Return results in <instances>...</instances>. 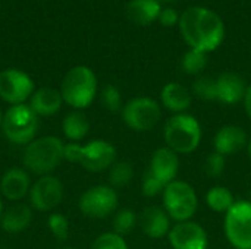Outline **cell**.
<instances>
[{
  "mask_svg": "<svg viewBox=\"0 0 251 249\" xmlns=\"http://www.w3.org/2000/svg\"><path fill=\"white\" fill-rule=\"evenodd\" d=\"M163 204L169 217L188 222L197 210V195L187 182L174 181L163 191Z\"/></svg>",
  "mask_w": 251,
  "mask_h": 249,
  "instance_id": "cell-7",
  "label": "cell"
},
{
  "mask_svg": "<svg viewBox=\"0 0 251 249\" xmlns=\"http://www.w3.org/2000/svg\"><path fill=\"white\" fill-rule=\"evenodd\" d=\"M141 191H143V195H146V197H156L157 194L165 191V186L147 169L144 172V176L141 181Z\"/></svg>",
  "mask_w": 251,
  "mask_h": 249,
  "instance_id": "cell-33",
  "label": "cell"
},
{
  "mask_svg": "<svg viewBox=\"0 0 251 249\" xmlns=\"http://www.w3.org/2000/svg\"><path fill=\"white\" fill-rule=\"evenodd\" d=\"M63 98L60 91L54 88H40L37 90L29 100V107L37 116H53L62 107Z\"/></svg>",
  "mask_w": 251,
  "mask_h": 249,
  "instance_id": "cell-18",
  "label": "cell"
},
{
  "mask_svg": "<svg viewBox=\"0 0 251 249\" xmlns=\"http://www.w3.org/2000/svg\"><path fill=\"white\" fill-rule=\"evenodd\" d=\"M63 198L62 182L51 176H41L29 189L31 205L38 211H50L56 208Z\"/></svg>",
  "mask_w": 251,
  "mask_h": 249,
  "instance_id": "cell-12",
  "label": "cell"
},
{
  "mask_svg": "<svg viewBox=\"0 0 251 249\" xmlns=\"http://www.w3.org/2000/svg\"><path fill=\"white\" fill-rule=\"evenodd\" d=\"M194 92L201 100H216V79L201 76L194 82Z\"/></svg>",
  "mask_w": 251,
  "mask_h": 249,
  "instance_id": "cell-28",
  "label": "cell"
},
{
  "mask_svg": "<svg viewBox=\"0 0 251 249\" xmlns=\"http://www.w3.org/2000/svg\"><path fill=\"white\" fill-rule=\"evenodd\" d=\"M225 235L237 249H251V203H235L226 211Z\"/></svg>",
  "mask_w": 251,
  "mask_h": 249,
  "instance_id": "cell-8",
  "label": "cell"
},
{
  "mask_svg": "<svg viewBox=\"0 0 251 249\" xmlns=\"http://www.w3.org/2000/svg\"><path fill=\"white\" fill-rule=\"evenodd\" d=\"M115 147L103 139L91 141L81 147L78 144H68L63 150V158L71 163H79L90 172H101L110 167L115 161Z\"/></svg>",
  "mask_w": 251,
  "mask_h": 249,
  "instance_id": "cell-4",
  "label": "cell"
},
{
  "mask_svg": "<svg viewBox=\"0 0 251 249\" xmlns=\"http://www.w3.org/2000/svg\"><path fill=\"white\" fill-rule=\"evenodd\" d=\"M91 249H128V247L121 235L103 233L94 241Z\"/></svg>",
  "mask_w": 251,
  "mask_h": 249,
  "instance_id": "cell-29",
  "label": "cell"
},
{
  "mask_svg": "<svg viewBox=\"0 0 251 249\" xmlns=\"http://www.w3.org/2000/svg\"><path fill=\"white\" fill-rule=\"evenodd\" d=\"M206 201H207V205L213 211H218V213L229 211V208L235 204L232 194L229 192V189H226L224 186L212 188L206 195Z\"/></svg>",
  "mask_w": 251,
  "mask_h": 249,
  "instance_id": "cell-24",
  "label": "cell"
},
{
  "mask_svg": "<svg viewBox=\"0 0 251 249\" xmlns=\"http://www.w3.org/2000/svg\"><path fill=\"white\" fill-rule=\"evenodd\" d=\"M34 94V81L19 69H4L0 72V97L3 101L18 106L24 104Z\"/></svg>",
  "mask_w": 251,
  "mask_h": 249,
  "instance_id": "cell-11",
  "label": "cell"
},
{
  "mask_svg": "<svg viewBox=\"0 0 251 249\" xmlns=\"http://www.w3.org/2000/svg\"><path fill=\"white\" fill-rule=\"evenodd\" d=\"M132 175H134V170L131 164L126 161H121L112 166L110 173H109V182L115 188H122L132 179Z\"/></svg>",
  "mask_w": 251,
  "mask_h": 249,
  "instance_id": "cell-26",
  "label": "cell"
},
{
  "mask_svg": "<svg viewBox=\"0 0 251 249\" xmlns=\"http://www.w3.org/2000/svg\"><path fill=\"white\" fill-rule=\"evenodd\" d=\"M63 150V142L56 136L34 139L24 151V166L35 175L47 176L65 160Z\"/></svg>",
  "mask_w": 251,
  "mask_h": 249,
  "instance_id": "cell-2",
  "label": "cell"
},
{
  "mask_svg": "<svg viewBox=\"0 0 251 249\" xmlns=\"http://www.w3.org/2000/svg\"><path fill=\"white\" fill-rule=\"evenodd\" d=\"M247 144V135L243 128L235 125H228L221 128V131L215 136V148L216 153L222 156H229L238 153Z\"/></svg>",
  "mask_w": 251,
  "mask_h": 249,
  "instance_id": "cell-17",
  "label": "cell"
},
{
  "mask_svg": "<svg viewBox=\"0 0 251 249\" xmlns=\"http://www.w3.org/2000/svg\"><path fill=\"white\" fill-rule=\"evenodd\" d=\"M1 194L10 201L22 200L31 189L29 176L22 169H10L7 170L0 182Z\"/></svg>",
  "mask_w": 251,
  "mask_h": 249,
  "instance_id": "cell-16",
  "label": "cell"
},
{
  "mask_svg": "<svg viewBox=\"0 0 251 249\" xmlns=\"http://www.w3.org/2000/svg\"><path fill=\"white\" fill-rule=\"evenodd\" d=\"M63 134L71 141H81L87 136L90 131V122L87 116L81 112H72L69 113L62 123Z\"/></svg>",
  "mask_w": 251,
  "mask_h": 249,
  "instance_id": "cell-23",
  "label": "cell"
},
{
  "mask_svg": "<svg viewBox=\"0 0 251 249\" xmlns=\"http://www.w3.org/2000/svg\"><path fill=\"white\" fill-rule=\"evenodd\" d=\"M179 170L178 154L171 148H159L154 151L149 172L166 188L176 178Z\"/></svg>",
  "mask_w": 251,
  "mask_h": 249,
  "instance_id": "cell-14",
  "label": "cell"
},
{
  "mask_svg": "<svg viewBox=\"0 0 251 249\" xmlns=\"http://www.w3.org/2000/svg\"><path fill=\"white\" fill-rule=\"evenodd\" d=\"M135 222H137V217L134 214L132 210L129 208H125V210H121L115 220H113V229H115V233L118 235H126L129 233L134 227H135Z\"/></svg>",
  "mask_w": 251,
  "mask_h": 249,
  "instance_id": "cell-27",
  "label": "cell"
},
{
  "mask_svg": "<svg viewBox=\"0 0 251 249\" xmlns=\"http://www.w3.org/2000/svg\"><path fill=\"white\" fill-rule=\"evenodd\" d=\"M162 12L159 0H129L126 4V16L137 25H150Z\"/></svg>",
  "mask_w": 251,
  "mask_h": 249,
  "instance_id": "cell-20",
  "label": "cell"
},
{
  "mask_svg": "<svg viewBox=\"0 0 251 249\" xmlns=\"http://www.w3.org/2000/svg\"><path fill=\"white\" fill-rule=\"evenodd\" d=\"M65 249H78V248H65Z\"/></svg>",
  "mask_w": 251,
  "mask_h": 249,
  "instance_id": "cell-39",
  "label": "cell"
},
{
  "mask_svg": "<svg viewBox=\"0 0 251 249\" xmlns=\"http://www.w3.org/2000/svg\"><path fill=\"white\" fill-rule=\"evenodd\" d=\"M1 120H3V116H1V112H0V125H1Z\"/></svg>",
  "mask_w": 251,
  "mask_h": 249,
  "instance_id": "cell-38",
  "label": "cell"
},
{
  "mask_svg": "<svg viewBox=\"0 0 251 249\" xmlns=\"http://www.w3.org/2000/svg\"><path fill=\"white\" fill-rule=\"evenodd\" d=\"M247 91L244 79L235 72H225L216 78V100L225 104H237Z\"/></svg>",
  "mask_w": 251,
  "mask_h": 249,
  "instance_id": "cell-15",
  "label": "cell"
},
{
  "mask_svg": "<svg viewBox=\"0 0 251 249\" xmlns=\"http://www.w3.org/2000/svg\"><path fill=\"white\" fill-rule=\"evenodd\" d=\"M1 214H3V205H1V200H0V219H1Z\"/></svg>",
  "mask_w": 251,
  "mask_h": 249,
  "instance_id": "cell-37",
  "label": "cell"
},
{
  "mask_svg": "<svg viewBox=\"0 0 251 249\" xmlns=\"http://www.w3.org/2000/svg\"><path fill=\"white\" fill-rule=\"evenodd\" d=\"M244 103H246V110H247V114L250 116L251 119V85L247 88L246 91V95H244Z\"/></svg>",
  "mask_w": 251,
  "mask_h": 249,
  "instance_id": "cell-35",
  "label": "cell"
},
{
  "mask_svg": "<svg viewBox=\"0 0 251 249\" xmlns=\"http://www.w3.org/2000/svg\"><path fill=\"white\" fill-rule=\"evenodd\" d=\"M225 169V157L219 153H212L204 163V172L210 178H218L222 175Z\"/></svg>",
  "mask_w": 251,
  "mask_h": 249,
  "instance_id": "cell-32",
  "label": "cell"
},
{
  "mask_svg": "<svg viewBox=\"0 0 251 249\" xmlns=\"http://www.w3.org/2000/svg\"><path fill=\"white\" fill-rule=\"evenodd\" d=\"M49 229L54 238L65 241L68 238V233H69V222L65 216L53 213L49 217Z\"/></svg>",
  "mask_w": 251,
  "mask_h": 249,
  "instance_id": "cell-31",
  "label": "cell"
},
{
  "mask_svg": "<svg viewBox=\"0 0 251 249\" xmlns=\"http://www.w3.org/2000/svg\"><path fill=\"white\" fill-rule=\"evenodd\" d=\"M118 207V194L113 188L99 185L85 191L79 198V210L91 219H104Z\"/></svg>",
  "mask_w": 251,
  "mask_h": 249,
  "instance_id": "cell-10",
  "label": "cell"
},
{
  "mask_svg": "<svg viewBox=\"0 0 251 249\" xmlns=\"http://www.w3.org/2000/svg\"><path fill=\"white\" fill-rule=\"evenodd\" d=\"M122 116L131 129L138 132L150 131L160 119V107L153 98L137 97L125 104Z\"/></svg>",
  "mask_w": 251,
  "mask_h": 249,
  "instance_id": "cell-9",
  "label": "cell"
},
{
  "mask_svg": "<svg viewBox=\"0 0 251 249\" xmlns=\"http://www.w3.org/2000/svg\"><path fill=\"white\" fill-rule=\"evenodd\" d=\"M97 92V78L87 66L72 68L63 78L60 94L66 104L74 109L88 107Z\"/></svg>",
  "mask_w": 251,
  "mask_h": 249,
  "instance_id": "cell-3",
  "label": "cell"
},
{
  "mask_svg": "<svg viewBox=\"0 0 251 249\" xmlns=\"http://www.w3.org/2000/svg\"><path fill=\"white\" fill-rule=\"evenodd\" d=\"M141 227L149 238L160 239L169 232V216L159 207H149L141 214Z\"/></svg>",
  "mask_w": 251,
  "mask_h": 249,
  "instance_id": "cell-19",
  "label": "cell"
},
{
  "mask_svg": "<svg viewBox=\"0 0 251 249\" xmlns=\"http://www.w3.org/2000/svg\"><path fill=\"white\" fill-rule=\"evenodd\" d=\"M249 158L251 160V139L249 141Z\"/></svg>",
  "mask_w": 251,
  "mask_h": 249,
  "instance_id": "cell-36",
  "label": "cell"
},
{
  "mask_svg": "<svg viewBox=\"0 0 251 249\" xmlns=\"http://www.w3.org/2000/svg\"><path fill=\"white\" fill-rule=\"evenodd\" d=\"M201 139V128L196 117L190 114H176L165 125V141L168 148L176 154L193 153Z\"/></svg>",
  "mask_w": 251,
  "mask_h": 249,
  "instance_id": "cell-5",
  "label": "cell"
},
{
  "mask_svg": "<svg viewBox=\"0 0 251 249\" xmlns=\"http://www.w3.org/2000/svg\"><path fill=\"white\" fill-rule=\"evenodd\" d=\"M159 22L163 26H174V25L179 23V13L172 7L162 9V12L159 15Z\"/></svg>",
  "mask_w": 251,
  "mask_h": 249,
  "instance_id": "cell-34",
  "label": "cell"
},
{
  "mask_svg": "<svg viewBox=\"0 0 251 249\" xmlns=\"http://www.w3.org/2000/svg\"><path fill=\"white\" fill-rule=\"evenodd\" d=\"M1 129L10 142L18 145H28L31 141H34L38 129L37 114L26 104L12 106L3 116Z\"/></svg>",
  "mask_w": 251,
  "mask_h": 249,
  "instance_id": "cell-6",
  "label": "cell"
},
{
  "mask_svg": "<svg viewBox=\"0 0 251 249\" xmlns=\"http://www.w3.org/2000/svg\"><path fill=\"white\" fill-rule=\"evenodd\" d=\"M31 219L32 213L29 207L24 204H16L1 214V227L7 233H19L29 226Z\"/></svg>",
  "mask_w": 251,
  "mask_h": 249,
  "instance_id": "cell-22",
  "label": "cell"
},
{
  "mask_svg": "<svg viewBox=\"0 0 251 249\" xmlns=\"http://www.w3.org/2000/svg\"><path fill=\"white\" fill-rule=\"evenodd\" d=\"M160 97H162L163 106L168 110H171V112L181 113V112L187 110L190 107V104H191V94H190V91L184 85H181L178 82L166 84L163 87V90H162Z\"/></svg>",
  "mask_w": 251,
  "mask_h": 249,
  "instance_id": "cell-21",
  "label": "cell"
},
{
  "mask_svg": "<svg viewBox=\"0 0 251 249\" xmlns=\"http://www.w3.org/2000/svg\"><path fill=\"white\" fill-rule=\"evenodd\" d=\"M159 1H165V0H159Z\"/></svg>",
  "mask_w": 251,
  "mask_h": 249,
  "instance_id": "cell-40",
  "label": "cell"
},
{
  "mask_svg": "<svg viewBox=\"0 0 251 249\" xmlns=\"http://www.w3.org/2000/svg\"><path fill=\"white\" fill-rule=\"evenodd\" d=\"M169 241L174 249H206V230L194 222H181L169 232Z\"/></svg>",
  "mask_w": 251,
  "mask_h": 249,
  "instance_id": "cell-13",
  "label": "cell"
},
{
  "mask_svg": "<svg viewBox=\"0 0 251 249\" xmlns=\"http://www.w3.org/2000/svg\"><path fill=\"white\" fill-rule=\"evenodd\" d=\"M207 65V53L190 48L182 57V69L190 75L200 73Z\"/></svg>",
  "mask_w": 251,
  "mask_h": 249,
  "instance_id": "cell-25",
  "label": "cell"
},
{
  "mask_svg": "<svg viewBox=\"0 0 251 249\" xmlns=\"http://www.w3.org/2000/svg\"><path fill=\"white\" fill-rule=\"evenodd\" d=\"M179 32L190 48L204 53L216 50L225 40V23L212 9L193 6L179 16Z\"/></svg>",
  "mask_w": 251,
  "mask_h": 249,
  "instance_id": "cell-1",
  "label": "cell"
},
{
  "mask_svg": "<svg viewBox=\"0 0 251 249\" xmlns=\"http://www.w3.org/2000/svg\"><path fill=\"white\" fill-rule=\"evenodd\" d=\"M101 104L104 109H107L109 112H118L122 106V98H121V92L116 87L113 85H106L101 91Z\"/></svg>",
  "mask_w": 251,
  "mask_h": 249,
  "instance_id": "cell-30",
  "label": "cell"
}]
</instances>
